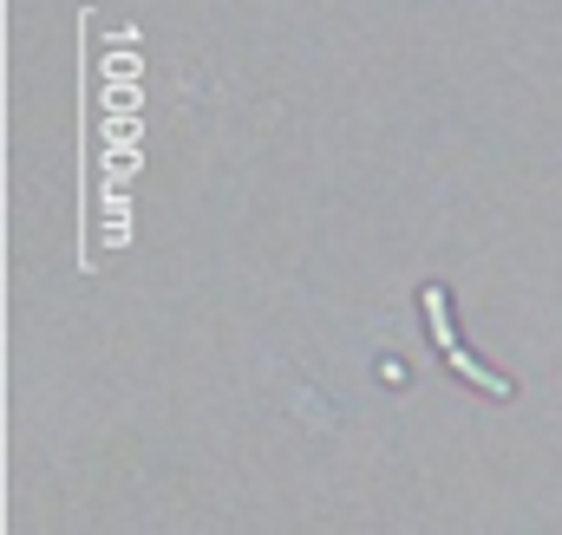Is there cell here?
Wrapping results in <instances>:
<instances>
[{
    "instance_id": "cell-1",
    "label": "cell",
    "mask_w": 562,
    "mask_h": 535,
    "mask_svg": "<svg viewBox=\"0 0 562 535\" xmlns=\"http://www.w3.org/2000/svg\"><path fill=\"white\" fill-rule=\"evenodd\" d=\"M425 314H431V327H438V346H445V353H451V366H458V373H464V379H484V386H491V392H510V386H504V379H491V373H484V366H477V360H464V353H458V333H451V320H445V294H438V287H425Z\"/></svg>"
}]
</instances>
